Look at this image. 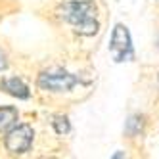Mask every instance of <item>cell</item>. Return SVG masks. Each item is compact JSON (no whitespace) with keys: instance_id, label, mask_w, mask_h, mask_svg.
Listing matches in <instances>:
<instances>
[{"instance_id":"11","label":"cell","mask_w":159,"mask_h":159,"mask_svg":"<svg viewBox=\"0 0 159 159\" xmlns=\"http://www.w3.org/2000/svg\"><path fill=\"white\" fill-rule=\"evenodd\" d=\"M155 46H157V50H159V29H157V37H155Z\"/></svg>"},{"instance_id":"7","label":"cell","mask_w":159,"mask_h":159,"mask_svg":"<svg viewBox=\"0 0 159 159\" xmlns=\"http://www.w3.org/2000/svg\"><path fill=\"white\" fill-rule=\"evenodd\" d=\"M48 125L50 129L56 136H60V138H63V136L71 134V121L69 117L65 115L63 111H54L48 115Z\"/></svg>"},{"instance_id":"4","label":"cell","mask_w":159,"mask_h":159,"mask_svg":"<svg viewBox=\"0 0 159 159\" xmlns=\"http://www.w3.org/2000/svg\"><path fill=\"white\" fill-rule=\"evenodd\" d=\"M113 63H127L136 60V50H134V42L130 29L117 21L111 29V37H109V46H107Z\"/></svg>"},{"instance_id":"10","label":"cell","mask_w":159,"mask_h":159,"mask_svg":"<svg viewBox=\"0 0 159 159\" xmlns=\"http://www.w3.org/2000/svg\"><path fill=\"white\" fill-rule=\"evenodd\" d=\"M111 157L113 159H119V157H127V153H125V152H117V153H113Z\"/></svg>"},{"instance_id":"6","label":"cell","mask_w":159,"mask_h":159,"mask_svg":"<svg viewBox=\"0 0 159 159\" xmlns=\"http://www.w3.org/2000/svg\"><path fill=\"white\" fill-rule=\"evenodd\" d=\"M146 130H148V117L144 113H130L125 121V129H123V134L129 142H138L146 136Z\"/></svg>"},{"instance_id":"1","label":"cell","mask_w":159,"mask_h":159,"mask_svg":"<svg viewBox=\"0 0 159 159\" xmlns=\"http://www.w3.org/2000/svg\"><path fill=\"white\" fill-rule=\"evenodd\" d=\"M96 71H79L60 60L46 61L35 73V90L42 102L71 106L94 90Z\"/></svg>"},{"instance_id":"3","label":"cell","mask_w":159,"mask_h":159,"mask_svg":"<svg viewBox=\"0 0 159 159\" xmlns=\"http://www.w3.org/2000/svg\"><path fill=\"white\" fill-rule=\"evenodd\" d=\"M37 140L35 125L29 121H17L10 130H6L0 136V146L10 157H21L33 152Z\"/></svg>"},{"instance_id":"12","label":"cell","mask_w":159,"mask_h":159,"mask_svg":"<svg viewBox=\"0 0 159 159\" xmlns=\"http://www.w3.org/2000/svg\"><path fill=\"white\" fill-rule=\"evenodd\" d=\"M157 92H159V71H157Z\"/></svg>"},{"instance_id":"2","label":"cell","mask_w":159,"mask_h":159,"mask_svg":"<svg viewBox=\"0 0 159 159\" xmlns=\"http://www.w3.org/2000/svg\"><path fill=\"white\" fill-rule=\"evenodd\" d=\"M48 21L75 40H88L104 29V6L100 0H58L48 8Z\"/></svg>"},{"instance_id":"5","label":"cell","mask_w":159,"mask_h":159,"mask_svg":"<svg viewBox=\"0 0 159 159\" xmlns=\"http://www.w3.org/2000/svg\"><path fill=\"white\" fill-rule=\"evenodd\" d=\"M0 92L16 100H31L33 88L21 75H0Z\"/></svg>"},{"instance_id":"8","label":"cell","mask_w":159,"mask_h":159,"mask_svg":"<svg viewBox=\"0 0 159 159\" xmlns=\"http://www.w3.org/2000/svg\"><path fill=\"white\" fill-rule=\"evenodd\" d=\"M21 113L16 106H0V136L19 121Z\"/></svg>"},{"instance_id":"9","label":"cell","mask_w":159,"mask_h":159,"mask_svg":"<svg viewBox=\"0 0 159 159\" xmlns=\"http://www.w3.org/2000/svg\"><path fill=\"white\" fill-rule=\"evenodd\" d=\"M12 65V56H10L8 48L0 44V73H6Z\"/></svg>"},{"instance_id":"13","label":"cell","mask_w":159,"mask_h":159,"mask_svg":"<svg viewBox=\"0 0 159 159\" xmlns=\"http://www.w3.org/2000/svg\"><path fill=\"white\" fill-rule=\"evenodd\" d=\"M153 2H159V0H153Z\"/></svg>"}]
</instances>
